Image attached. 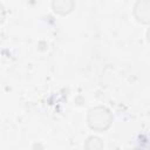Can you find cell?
Returning <instances> with one entry per match:
<instances>
[{
  "instance_id": "1",
  "label": "cell",
  "mask_w": 150,
  "mask_h": 150,
  "mask_svg": "<svg viewBox=\"0 0 150 150\" xmlns=\"http://www.w3.org/2000/svg\"><path fill=\"white\" fill-rule=\"evenodd\" d=\"M87 123L89 128L95 131H104L111 125L112 115L105 107H94L88 111Z\"/></svg>"
},
{
  "instance_id": "2",
  "label": "cell",
  "mask_w": 150,
  "mask_h": 150,
  "mask_svg": "<svg viewBox=\"0 0 150 150\" xmlns=\"http://www.w3.org/2000/svg\"><path fill=\"white\" fill-rule=\"evenodd\" d=\"M134 15L142 23H150V0L137 1L134 6Z\"/></svg>"
},
{
  "instance_id": "4",
  "label": "cell",
  "mask_w": 150,
  "mask_h": 150,
  "mask_svg": "<svg viewBox=\"0 0 150 150\" xmlns=\"http://www.w3.org/2000/svg\"><path fill=\"white\" fill-rule=\"evenodd\" d=\"M84 146H86V150H102L103 142L101 138H98L96 136H90L87 138Z\"/></svg>"
},
{
  "instance_id": "3",
  "label": "cell",
  "mask_w": 150,
  "mask_h": 150,
  "mask_svg": "<svg viewBox=\"0 0 150 150\" xmlns=\"http://www.w3.org/2000/svg\"><path fill=\"white\" fill-rule=\"evenodd\" d=\"M75 4L73 1H69V0H57V1H53L52 2V7L54 9L55 13H59V14H68L73 11Z\"/></svg>"
},
{
  "instance_id": "5",
  "label": "cell",
  "mask_w": 150,
  "mask_h": 150,
  "mask_svg": "<svg viewBox=\"0 0 150 150\" xmlns=\"http://www.w3.org/2000/svg\"><path fill=\"white\" fill-rule=\"evenodd\" d=\"M146 40H148V42L150 43V28H149L148 32H146Z\"/></svg>"
}]
</instances>
